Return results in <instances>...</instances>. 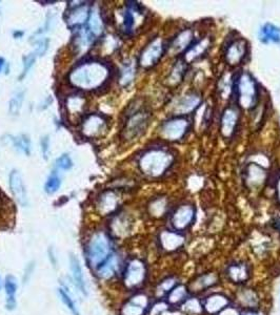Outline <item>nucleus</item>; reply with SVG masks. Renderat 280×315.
Segmentation results:
<instances>
[{
	"label": "nucleus",
	"instance_id": "nucleus-10",
	"mask_svg": "<svg viewBox=\"0 0 280 315\" xmlns=\"http://www.w3.org/2000/svg\"><path fill=\"white\" fill-rule=\"evenodd\" d=\"M196 209L191 204H184L179 206L172 215L171 224L175 229V231H184L195 220Z\"/></svg>",
	"mask_w": 280,
	"mask_h": 315
},
{
	"label": "nucleus",
	"instance_id": "nucleus-18",
	"mask_svg": "<svg viewBox=\"0 0 280 315\" xmlns=\"http://www.w3.org/2000/svg\"><path fill=\"white\" fill-rule=\"evenodd\" d=\"M194 33L191 29H185L171 41L169 49L172 54L178 55L186 53L187 50L194 43Z\"/></svg>",
	"mask_w": 280,
	"mask_h": 315
},
{
	"label": "nucleus",
	"instance_id": "nucleus-44",
	"mask_svg": "<svg viewBox=\"0 0 280 315\" xmlns=\"http://www.w3.org/2000/svg\"><path fill=\"white\" fill-rule=\"evenodd\" d=\"M56 166L62 170H69L73 166V162H72L69 155H62L56 160Z\"/></svg>",
	"mask_w": 280,
	"mask_h": 315
},
{
	"label": "nucleus",
	"instance_id": "nucleus-2",
	"mask_svg": "<svg viewBox=\"0 0 280 315\" xmlns=\"http://www.w3.org/2000/svg\"><path fill=\"white\" fill-rule=\"evenodd\" d=\"M111 71L100 61H89L78 64L70 73L69 81L78 89L92 90L100 88L109 80Z\"/></svg>",
	"mask_w": 280,
	"mask_h": 315
},
{
	"label": "nucleus",
	"instance_id": "nucleus-1",
	"mask_svg": "<svg viewBox=\"0 0 280 315\" xmlns=\"http://www.w3.org/2000/svg\"><path fill=\"white\" fill-rule=\"evenodd\" d=\"M175 161V154L167 146L149 147L139 157L138 168L150 179H160L171 170Z\"/></svg>",
	"mask_w": 280,
	"mask_h": 315
},
{
	"label": "nucleus",
	"instance_id": "nucleus-28",
	"mask_svg": "<svg viewBox=\"0 0 280 315\" xmlns=\"http://www.w3.org/2000/svg\"><path fill=\"white\" fill-rule=\"evenodd\" d=\"M237 301L245 308H255L258 306L259 299L255 291L252 289H242L237 293Z\"/></svg>",
	"mask_w": 280,
	"mask_h": 315
},
{
	"label": "nucleus",
	"instance_id": "nucleus-46",
	"mask_svg": "<svg viewBox=\"0 0 280 315\" xmlns=\"http://www.w3.org/2000/svg\"><path fill=\"white\" fill-rule=\"evenodd\" d=\"M49 39L48 38H41L39 39L37 42L35 43L36 45V49H35V53L39 55V56H43L44 54H46V52L48 51L49 49Z\"/></svg>",
	"mask_w": 280,
	"mask_h": 315
},
{
	"label": "nucleus",
	"instance_id": "nucleus-17",
	"mask_svg": "<svg viewBox=\"0 0 280 315\" xmlns=\"http://www.w3.org/2000/svg\"><path fill=\"white\" fill-rule=\"evenodd\" d=\"M10 188L13 197L21 206H28V194L23 184V180L19 171L13 170L10 173Z\"/></svg>",
	"mask_w": 280,
	"mask_h": 315
},
{
	"label": "nucleus",
	"instance_id": "nucleus-33",
	"mask_svg": "<svg viewBox=\"0 0 280 315\" xmlns=\"http://www.w3.org/2000/svg\"><path fill=\"white\" fill-rule=\"evenodd\" d=\"M187 66V64L183 59H180L176 62V64L173 67V70H172V72L170 74V77H169L170 84L177 85L178 83L183 81V79L186 75Z\"/></svg>",
	"mask_w": 280,
	"mask_h": 315
},
{
	"label": "nucleus",
	"instance_id": "nucleus-39",
	"mask_svg": "<svg viewBox=\"0 0 280 315\" xmlns=\"http://www.w3.org/2000/svg\"><path fill=\"white\" fill-rule=\"evenodd\" d=\"M135 78V67L133 63L125 64L123 69L121 70L120 75V83L122 86H128L133 82Z\"/></svg>",
	"mask_w": 280,
	"mask_h": 315
},
{
	"label": "nucleus",
	"instance_id": "nucleus-42",
	"mask_svg": "<svg viewBox=\"0 0 280 315\" xmlns=\"http://www.w3.org/2000/svg\"><path fill=\"white\" fill-rule=\"evenodd\" d=\"M202 309H203V306L199 303V301L196 300V299L187 300L186 304L184 305V310L187 313L198 314L202 311Z\"/></svg>",
	"mask_w": 280,
	"mask_h": 315
},
{
	"label": "nucleus",
	"instance_id": "nucleus-30",
	"mask_svg": "<svg viewBox=\"0 0 280 315\" xmlns=\"http://www.w3.org/2000/svg\"><path fill=\"white\" fill-rule=\"evenodd\" d=\"M85 104H86V101L81 96H78V95L69 96L66 102V108L68 110V114L70 116L80 115L84 112Z\"/></svg>",
	"mask_w": 280,
	"mask_h": 315
},
{
	"label": "nucleus",
	"instance_id": "nucleus-49",
	"mask_svg": "<svg viewBox=\"0 0 280 315\" xmlns=\"http://www.w3.org/2000/svg\"><path fill=\"white\" fill-rule=\"evenodd\" d=\"M49 146H50V141H49V137H44L42 140H41V151H42V154L44 156V158L47 159L48 157V154H49Z\"/></svg>",
	"mask_w": 280,
	"mask_h": 315
},
{
	"label": "nucleus",
	"instance_id": "nucleus-14",
	"mask_svg": "<svg viewBox=\"0 0 280 315\" xmlns=\"http://www.w3.org/2000/svg\"><path fill=\"white\" fill-rule=\"evenodd\" d=\"M239 122L238 109L234 106L227 107L222 113L220 120V134L224 139H231Z\"/></svg>",
	"mask_w": 280,
	"mask_h": 315
},
{
	"label": "nucleus",
	"instance_id": "nucleus-56",
	"mask_svg": "<svg viewBox=\"0 0 280 315\" xmlns=\"http://www.w3.org/2000/svg\"><path fill=\"white\" fill-rule=\"evenodd\" d=\"M3 287V282L1 280V277H0V290H1V288Z\"/></svg>",
	"mask_w": 280,
	"mask_h": 315
},
{
	"label": "nucleus",
	"instance_id": "nucleus-45",
	"mask_svg": "<svg viewBox=\"0 0 280 315\" xmlns=\"http://www.w3.org/2000/svg\"><path fill=\"white\" fill-rule=\"evenodd\" d=\"M35 58H36V56L33 54L26 55L25 57H23V71H22V74H21V76H20V79L25 77L26 74H28L29 71L32 69L33 64L35 62Z\"/></svg>",
	"mask_w": 280,
	"mask_h": 315
},
{
	"label": "nucleus",
	"instance_id": "nucleus-13",
	"mask_svg": "<svg viewBox=\"0 0 280 315\" xmlns=\"http://www.w3.org/2000/svg\"><path fill=\"white\" fill-rule=\"evenodd\" d=\"M248 42L243 38H237L229 43L224 52V59L232 67H236L247 56Z\"/></svg>",
	"mask_w": 280,
	"mask_h": 315
},
{
	"label": "nucleus",
	"instance_id": "nucleus-51",
	"mask_svg": "<svg viewBox=\"0 0 280 315\" xmlns=\"http://www.w3.org/2000/svg\"><path fill=\"white\" fill-rule=\"evenodd\" d=\"M16 300L15 299H6V303H5V307L7 310H14L16 308Z\"/></svg>",
	"mask_w": 280,
	"mask_h": 315
},
{
	"label": "nucleus",
	"instance_id": "nucleus-22",
	"mask_svg": "<svg viewBox=\"0 0 280 315\" xmlns=\"http://www.w3.org/2000/svg\"><path fill=\"white\" fill-rule=\"evenodd\" d=\"M70 268L72 272V277H73L74 284L78 288V290L87 295L88 294V288H87V283L84 276V271L83 268H81V264L79 262V259L77 256L71 254L70 256Z\"/></svg>",
	"mask_w": 280,
	"mask_h": 315
},
{
	"label": "nucleus",
	"instance_id": "nucleus-3",
	"mask_svg": "<svg viewBox=\"0 0 280 315\" xmlns=\"http://www.w3.org/2000/svg\"><path fill=\"white\" fill-rule=\"evenodd\" d=\"M114 251L113 239L111 236L103 230L94 231L87 239L85 246L87 263L93 271H95Z\"/></svg>",
	"mask_w": 280,
	"mask_h": 315
},
{
	"label": "nucleus",
	"instance_id": "nucleus-7",
	"mask_svg": "<svg viewBox=\"0 0 280 315\" xmlns=\"http://www.w3.org/2000/svg\"><path fill=\"white\" fill-rule=\"evenodd\" d=\"M147 277V267L141 259L132 258L125 265L122 272V282L128 290L137 289L143 285Z\"/></svg>",
	"mask_w": 280,
	"mask_h": 315
},
{
	"label": "nucleus",
	"instance_id": "nucleus-23",
	"mask_svg": "<svg viewBox=\"0 0 280 315\" xmlns=\"http://www.w3.org/2000/svg\"><path fill=\"white\" fill-rule=\"evenodd\" d=\"M229 299L227 296L220 293H215L210 296H207L205 301L203 302V310H205L207 313L214 314L220 312L225 307H228L229 305Z\"/></svg>",
	"mask_w": 280,
	"mask_h": 315
},
{
	"label": "nucleus",
	"instance_id": "nucleus-15",
	"mask_svg": "<svg viewBox=\"0 0 280 315\" xmlns=\"http://www.w3.org/2000/svg\"><path fill=\"white\" fill-rule=\"evenodd\" d=\"M149 306V299L144 294H136L124 303L120 309V315H143Z\"/></svg>",
	"mask_w": 280,
	"mask_h": 315
},
{
	"label": "nucleus",
	"instance_id": "nucleus-20",
	"mask_svg": "<svg viewBox=\"0 0 280 315\" xmlns=\"http://www.w3.org/2000/svg\"><path fill=\"white\" fill-rule=\"evenodd\" d=\"M211 45V39L209 37H205L198 41H195L189 48L187 50V52L184 54L183 60L187 64H191L194 61L201 58L203 55L210 49Z\"/></svg>",
	"mask_w": 280,
	"mask_h": 315
},
{
	"label": "nucleus",
	"instance_id": "nucleus-21",
	"mask_svg": "<svg viewBox=\"0 0 280 315\" xmlns=\"http://www.w3.org/2000/svg\"><path fill=\"white\" fill-rule=\"evenodd\" d=\"M132 220L126 214H119L116 215L110 224L111 234L115 236L122 237L129 233L132 229Z\"/></svg>",
	"mask_w": 280,
	"mask_h": 315
},
{
	"label": "nucleus",
	"instance_id": "nucleus-40",
	"mask_svg": "<svg viewBox=\"0 0 280 315\" xmlns=\"http://www.w3.org/2000/svg\"><path fill=\"white\" fill-rule=\"evenodd\" d=\"M4 289L6 299H15V294L17 292V281L13 275H7L4 281Z\"/></svg>",
	"mask_w": 280,
	"mask_h": 315
},
{
	"label": "nucleus",
	"instance_id": "nucleus-41",
	"mask_svg": "<svg viewBox=\"0 0 280 315\" xmlns=\"http://www.w3.org/2000/svg\"><path fill=\"white\" fill-rule=\"evenodd\" d=\"M60 185H61L60 178L57 174L53 173L48 179L46 185H44V190H46V192L49 194H53L60 188Z\"/></svg>",
	"mask_w": 280,
	"mask_h": 315
},
{
	"label": "nucleus",
	"instance_id": "nucleus-38",
	"mask_svg": "<svg viewBox=\"0 0 280 315\" xmlns=\"http://www.w3.org/2000/svg\"><path fill=\"white\" fill-rule=\"evenodd\" d=\"M58 294L60 296L62 303L67 306V308L72 312V314H73V315H79V311H78L77 306H76L73 298H72V296L70 295L69 291L67 289H65V288H60L58 290Z\"/></svg>",
	"mask_w": 280,
	"mask_h": 315
},
{
	"label": "nucleus",
	"instance_id": "nucleus-25",
	"mask_svg": "<svg viewBox=\"0 0 280 315\" xmlns=\"http://www.w3.org/2000/svg\"><path fill=\"white\" fill-rule=\"evenodd\" d=\"M90 14H91V12H90V7L88 5H79L70 12L67 18V22L72 27L83 25L89 20Z\"/></svg>",
	"mask_w": 280,
	"mask_h": 315
},
{
	"label": "nucleus",
	"instance_id": "nucleus-53",
	"mask_svg": "<svg viewBox=\"0 0 280 315\" xmlns=\"http://www.w3.org/2000/svg\"><path fill=\"white\" fill-rule=\"evenodd\" d=\"M49 255H50V258H51V262H52L53 266H56V257L54 256L53 250H51V251H49Z\"/></svg>",
	"mask_w": 280,
	"mask_h": 315
},
{
	"label": "nucleus",
	"instance_id": "nucleus-34",
	"mask_svg": "<svg viewBox=\"0 0 280 315\" xmlns=\"http://www.w3.org/2000/svg\"><path fill=\"white\" fill-rule=\"evenodd\" d=\"M94 41V36L88 29H81L75 38V46L80 52L86 51Z\"/></svg>",
	"mask_w": 280,
	"mask_h": 315
},
{
	"label": "nucleus",
	"instance_id": "nucleus-48",
	"mask_svg": "<svg viewBox=\"0 0 280 315\" xmlns=\"http://www.w3.org/2000/svg\"><path fill=\"white\" fill-rule=\"evenodd\" d=\"M35 269V262H31L28 264V266L25 267L24 269V274H23V283H28L29 280L31 279V276L34 272Z\"/></svg>",
	"mask_w": 280,
	"mask_h": 315
},
{
	"label": "nucleus",
	"instance_id": "nucleus-32",
	"mask_svg": "<svg viewBox=\"0 0 280 315\" xmlns=\"http://www.w3.org/2000/svg\"><path fill=\"white\" fill-rule=\"evenodd\" d=\"M187 292H188V289L186 286L184 285L175 286L168 294V303L170 305L176 306L186 302L187 298Z\"/></svg>",
	"mask_w": 280,
	"mask_h": 315
},
{
	"label": "nucleus",
	"instance_id": "nucleus-6",
	"mask_svg": "<svg viewBox=\"0 0 280 315\" xmlns=\"http://www.w3.org/2000/svg\"><path fill=\"white\" fill-rule=\"evenodd\" d=\"M191 127V120L187 116H174L160 125L159 133L164 140L177 142L183 140Z\"/></svg>",
	"mask_w": 280,
	"mask_h": 315
},
{
	"label": "nucleus",
	"instance_id": "nucleus-19",
	"mask_svg": "<svg viewBox=\"0 0 280 315\" xmlns=\"http://www.w3.org/2000/svg\"><path fill=\"white\" fill-rule=\"evenodd\" d=\"M267 180V170L257 163H250L247 166V186L254 189L261 186Z\"/></svg>",
	"mask_w": 280,
	"mask_h": 315
},
{
	"label": "nucleus",
	"instance_id": "nucleus-52",
	"mask_svg": "<svg viewBox=\"0 0 280 315\" xmlns=\"http://www.w3.org/2000/svg\"><path fill=\"white\" fill-rule=\"evenodd\" d=\"M276 194H277V199H278L279 204H280V177L278 178L277 183H276Z\"/></svg>",
	"mask_w": 280,
	"mask_h": 315
},
{
	"label": "nucleus",
	"instance_id": "nucleus-9",
	"mask_svg": "<svg viewBox=\"0 0 280 315\" xmlns=\"http://www.w3.org/2000/svg\"><path fill=\"white\" fill-rule=\"evenodd\" d=\"M106 118L99 114H91L84 119L81 131L87 138H97L102 136L106 132Z\"/></svg>",
	"mask_w": 280,
	"mask_h": 315
},
{
	"label": "nucleus",
	"instance_id": "nucleus-50",
	"mask_svg": "<svg viewBox=\"0 0 280 315\" xmlns=\"http://www.w3.org/2000/svg\"><path fill=\"white\" fill-rule=\"evenodd\" d=\"M218 315H240V312L238 311V309L234 308V307H225L223 310H221L219 312Z\"/></svg>",
	"mask_w": 280,
	"mask_h": 315
},
{
	"label": "nucleus",
	"instance_id": "nucleus-5",
	"mask_svg": "<svg viewBox=\"0 0 280 315\" xmlns=\"http://www.w3.org/2000/svg\"><path fill=\"white\" fill-rule=\"evenodd\" d=\"M233 89L236 95L239 107L250 110L256 106L259 89L255 78L250 73L243 72L238 75L234 81Z\"/></svg>",
	"mask_w": 280,
	"mask_h": 315
},
{
	"label": "nucleus",
	"instance_id": "nucleus-8",
	"mask_svg": "<svg viewBox=\"0 0 280 315\" xmlns=\"http://www.w3.org/2000/svg\"><path fill=\"white\" fill-rule=\"evenodd\" d=\"M169 46L159 37L153 39L146 48H144L139 57V66L142 69H152L164 57V55Z\"/></svg>",
	"mask_w": 280,
	"mask_h": 315
},
{
	"label": "nucleus",
	"instance_id": "nucleus-12",
	"mask_svg": "<svg viewBox=\"0 0 280 315\" xmlns=\"http://www.w3.org/2000/svg\"><path fill=\"white\" fill-rule=\"evenodd\" d=\"M122 266V259L119 253L114 251L105 261L95 270L99 280L110 281L119 274Z\"/></svg>",
	"mask_w": 280,
	"mask_h": 315
},
{
	"label": "nucleus",
	"instance_id": "nucleus-54",
	"mask_svg": "<svg viewBox=\"0 0 280 315\" xmlns=\"http://www.w3.org/2000/svg\"><path fill=\"white\" fill-rule=\"evenodd\" d=\"M3 67H4V59L2 57H0V72H1Z\"/></svg>",
	"mask_w": 280,
	"mask_h": 315
},
{
	"label": "nucleus",
	"instance_id": "nucleus-35",
	"mask_svg": "<svg viewBox=\"0 0 280 315\" xmlns=\"http://www.w3.org/2000/svg\"><path fill=\"white\" fill-rule=\"evenodd\" d=\"M11 141L13 143V146L16 148L18 152H20L24 155H30L31 142H30V139L28 137L24 136V135L12 137Z\"/></svg>",
	"mask_w": 280,
	"mask_h": 315
},
{
	"label": "nucleus",
	"instance_id": "nucleus-11",
	"mask_svg": "<svg viewBox=\"0 0 280 315\" xmlns=\"http://www.w3.org/2000/svg\"><path fill=\"white\" fill-rule=\"evenodd\" d=\"M120 205L119 193L115 190H105L100 193L96 202V209L100 216H111Z\"/></svg>",
	"mask_w": 280,
	"mask_h": 315
},
{
	"label": "nucleus",
	"instance_id": "nucleus-24",
	"mask_svg": "<svg viewBox=\"0 0 280 315\" xmlns=\"http://www.w3.org/2000/svg\"><path fill=\"white\" fill-rule=\"evenodd\" d=\"M258 37L263 43L280 44V29L275 24L268 22L261 26Z\"/></svg>",
	"mask_w": 280,
	"mask_h": 315
},
{
	"label": "nucleus",
	"instance_id": "nucleus-16",
	"mask_svg": "<svg viewBox=\"0 0 280 315\" xmlns=\"http://www.w3.org/2000/svg\"><path fill=\"white\" fill-rule=\"evenodd\" d=\"M201 104V97L195 94H187L179 98L174 105V115L175 116H187L189 113L194 112L198 106Z\"/></svg>",
	"mask_w": 280,
	"mask_h": 315
},
{
	"label": "nucleus",
	"instance_id": "nucleus-26",
	"mask_svg": "<svg viewBox=\"0 0 280 315\" xmlns=\"http://www.w3.org/2000/svg\"><path fill=\"white\" fill-rule=\"evenodd\" d=\"M160 243L168 251H174L183 245L184 236L176 231H164L160 235Z\"/></svg>",
	"mask_w": 280,
	"mask_h": 315
},
{
	"label": "nucleus",
	"instance_id": "nucleus-47",
	"mask_svg": "<svg viewBox=\"0 0 280 315\" xmlns=\"http://www.w3.org/2000/svg\"><path fill=\"white\" fill-rule=\"evenodd\" d=\"M168 308V305L166 303H157L155 304L150 310V315H159L161 312H164Z\"/></svg>",
	"mask_w": 280,
	"mask_h": 315
},
{
	"label": "nucleus",
	"instance_id": "nucleus-31",
	"mask_svg": "<svg viewBox=\"0 0 280 315\" xmlns=\"http://www.w3.org/2000/svg\"><path fill=\"white\" fill-rule=\"evenodd\" d=\"M88 30L90 31L94 37L99 36L103 31V21L97 10H93L90 14L89 20H88Z\"/></svg>",
	"mask_w": 280,
	"mask_h": 315
},
{
	"label": "nucleus",
	"instance_id": "nucleus-43",
	"mask_svg": "<svg viewBox=\"0 0 280 315\" xmlns=\"http://www.w3.org/2000/svg\"><path fill=\"white\" fill-rule=\"evenodd\" d=\"M175 284H176V281H175L174 277H169V279L162 281L157 288L158 294L161 295V294H165V293H169L172 289L174 288Z\"/></svg>",
	"mask_w": 280,
	"mask_h": 315
},
{
	"label": "nucleus",
	"instance_id": "nucleus-55",
	"mask_svg": "<svg viewBox=\"0 0 280 315\" xmlns=\"http://www.w3.org/2000/svg\"><path fill=\"white\" fill-rule=\"evenodd\" d=\"M22 35V32H16V33H14V36L15 37H20Z\"/></svg>",
	"mask_w": 280,
	"mask_h": 315
},
{
	"label": "nucleus",
	"instance_id": "nucleus-36",
	"mask_svg": "<svg viewBox=\"0 0 280 315\" xmlns=\"http://www.w3.org/2000/svg\"><path fill=\"white\" fill-rule=\"evenodd\" d=\"M166 210H167V201L164 198L156 199L149 205L150 215L155 218H160L161 216H164Z\"/></svg>",
	"mask_w": 280,
	"mask_h": 315
},
{
	"label": "nucleus",
	"instance_id": "nucleus-27",
	"mask_svg": "<svg viewBox=\"0 0 280 315\" xmlns=\"http://www.w3.org/2000/svg\"><path fill=\"white\" fill-rule=\"evenodd\" d=\"M218 282V276L215 272H210L203 275L198 276L195 281H193L188 285V288L193 292H199L203 291L206 288H209L211 286H214Z\"/></svg>",
	"mask_w": 280,
	"mask_h": 315
},
{
	"label": "nucleus",
	"instance_id": "nucleus-37",
	"mask_svg": "<svg viewBox=\"0 0 280 315\" xmlns=\"http://www.w3.org/2000/svg\"><path fill=\"white\" fill-rule=\"evenodd\" d=\"M24 100V91L19 90L15 92L13 97L10 100V103H8V110L12 115H17L19 113V110L21 109L22 103Z\"/></svg>",
	"mask_w": 280,
	"mask_h": 315
},
{
	"label": "nucleus",
	"instance_id": "nucleus-4",
	"mask_svg": "<svg viewBox=\"0 0 280 315\" xmlns=\"http://www.w3.org/2000/svg\"><path fill=\"white\" fill-rule=\"evenodd\" d=\"M151 123V113L141 105H134L129 110L121 132V137L126 142L136 141L144 135Z\"/></svg>",
	"mask_w": 280,
	"mask_h": 315
},
{
	"label": "nucleus",
	"instance_id": "nucleus-29",
	"mask_svg": "<svg viewBox=\"0 0 280 315\" xmlns=\"http://www.w3.org/2000/svg\"><path fill=\"white\" fill-rule=\"evenodd\" d=\"M228 275L234 283H243L248 280L249 270L245 264H234L229 267Z\"/></svg>",
	"mask_w": 280,
	"mask_h": 315
}]
</instances>
